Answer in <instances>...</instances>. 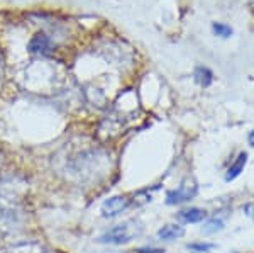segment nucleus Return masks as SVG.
Masks as SVG:
<instances>
[{"instance_id": "14", "label": "nucleus", "mask_w": 254, "mask_h": 253, "mask_svg": "<svg viewBox=\"0 0 254 253\" xmlns=\"http://www.w3.org/2000/svg\"><path fill=\"white\" fill-rule=\"evenodd\" d=\"M248 143H249V145H251L253 148H254V129H253L251 133H249V136H248Z\"/></svg>"}, {"instance_id": "3", "label": "nucleus", "mask_w": 254, "mask_h": 253, "mask_svg": "<svg viewBox=\"0 0 254 253\" xmlns=\"http://www.w3.org/2000/svg\"><path fill=\"white\" fill-rule=\"evenodd\" d=\"M130 206V199L126 195H114V197L107 199L100 207V213L104 218H116V216L122 214L127 207Z\"/></svg>"}, {"instance_id": "7", "label": "nucleus", "mask_w": 254, "mask_h": 253, "mask_svg": "<svg viewBox=\"0 0 254 253\" xmlns=\"http://www.w3.org/2000/svg\"><path fill=\"white\" fill-rule=\"evenodd\" d=\"M185 235V228L180 226V224H166L161 230L158 231V236L161 240H166V242H171V240H178Z\"/></svg>"}, {"instance_id": "5", "label": "nucleus", "mask_w": 254, "mask_h": 253, "mask_svg": "<svg viewBox=\"0 0 254 253\" xmlns=\"http://www.w3.org/2000/svg\"><path fill=\"white\" fill-rule=\"evenodd\" d=\"M178 219L185 224H196L202 223L207 219V213L200 207H188V209H183L178 213Z\"/></svg>"}, {"instance_id": "8", "label": "nucleus", "mask_w": 254, "mask_h": 253, "mask_svg": "<svg viewBox=\"0 0 254 253\" xmlns=\"http://www.w3.org/2000/svg\"><path fill=\"white\" fill-rule=\"evenodd\" d=\"M193 77H195L196 84L202 85V87H208V85L214 82V73L208 70L207 67H196Z\"/></svg>"}, {"instance_id": "12", "label": "nucleus", "mask_w": 254, "mask_h": 253, "mask_svg": "<svg viewBox=\"0 0 254 253\" xmlns=\"http://www.w3.org/2000/svg\"><path fill=\"white\" fill-rule=\"evenodd\" d=\"M10 253H46L38 245H22V247L14 248Z\"/></svg>"}, {"instance_id": "10", "label": "nucleus", "mask_w": 254, "mask_h": 253, "mask_svg": "<svg viewBox=\"0 0 254 253\" xmlns=\"http://www.w3.org/2000/svg\"><path fill=\"white\" fill-rule=\"evenodd\" d=\"M187 248H188V250H191V252H195V253H207V252L214 250L215 245L214 243H207V242H200V243L187 245Z\"/></svg>"}, {"instance_id": "13", "label": "nucleus", "mask_w": 254, "mask_h": 253, "mask_svg": "<svg viewBox=\"0 0 254 253\" xmlns=\"http://www.w3.org/2000/svg\"><path fill=\"white\" fill-rule=\"evenodd\" d=\"M244 209V213L246 216H249V218H253L254 219V202H248L246 206L243 207Z\"/></svg>"}, {"instance_id": "2", "label": "nucleus", "mask_w": 254, "mask_h": 253, "mask_svg": "<svg viewBox=\"0 0 254 253\" xmlns=\"http://www.w3.org/2000/svg\"><path fill=\"white\" fill-rule=\"evenodd\" d=\"M198 194V185L195 183V180L187 178L185 182L180 187H176L173 190H168L166 192V204L168 206H175V204H183L188 202Z\"/></svg>"}, {"instance_id": "6", "label": "nucleus", "mask_w": 254, "mask_h": 253, "mask_svg": "<svg viewBox=\"0 0 254 253\" xmlns=\"http://www.w3.org/2000/svg\"><path fill=\"white\" fill-rule=\"evenodd\" d=\"M246 163H248V153H246V152H241L239 155H237V158L234 160V163H232V165L229 167L227 173H225V182L236 180V178L244 172Z\"/></svg>"}, {"instance_id": "4", "label": "nucleus", "mask_w": 254, "mask_h": 253, "mask_svg": "<svg viewBox=\"0 0 254 253\" xmlns=\"http://www.w3.org/2000/svg\"><path fill=\"white\" fill-rule=\"evenodd\" d=\"M27 50L31 53H38V55H49L53 50V43L44 32H36L27 44Z\"/></svg>"}, {"instance_id": "11", "label": "nucleus", "mask_w": 254, "mask_h": 253, "mask_svg": "<svg viewBox=\"0 0 254 253\" xmlns=\"http://www.w3.org/2000/svg\"><path fill=\"white\" fill-rule=\"evenodd\" d=\"M212 31H214L217 36H220V38H231L232 36V27L222 22H215L214 26H212Z\"/></svg>"}, {"instance_id": "1", "label": "nucleus", "mask_w": 254, "mask_h": 253, "mask_svg": "<svg viewBox=\"0 0 254 253\" xmlns=\"http://www.w3.org/2000/svg\"><path fill=\"white\" fill-rule=\"evenodd\" d=\"M142 233V226L137 221H126L122 224L110 228L109 231H105L104 235L98 238L100 243L105 245H126L129 242H132L134 238H137Z\"/></svg>"}, {"instance_id": "9", "label": "nucleus", "mask_w": 254, "mask_h": 253, "mask_svg": "<svg viewBox=\"0 0 254 253\" xmlns=\"http://www.w3.org/2000/svg\"><path fill=\"white\" fill-rule=\"evenodd\" d=\"M222 230H224V221L220 218L208 219V221L203 224V228H202V231L205 235H215V233H219V231H222Z\"/></svg>"}]
</instances>
